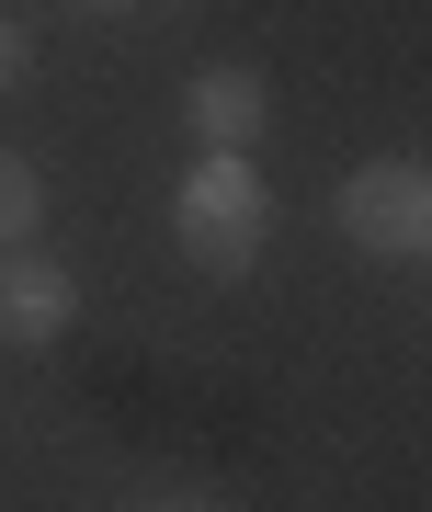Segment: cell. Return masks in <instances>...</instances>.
Here are the masks:
<instances>
[{
    "label": "cell",
    "mask_w": 432,
    "mask_h": 512,
    "mask_svg": "<svg viewBox=\"0 0 432 512\" xmlns=\"http://www.w3.org/2000/svg\"><path fill=\"white\" fill-rule=\"evenodd\" d=\"M103 12H114V0H103Z\"/></svg>",
    "instance_id": "cell-8"
},
{
    "label": "cell",
    "mask_w": 432,
    "mask_h": 512,
    "mask_svg": "<svg viewBox=\"0 0 432 512\" xmlns=\"http://www.w3.org/2000/svg\"><path fill=\"white\" fill-rule=\"evenodd\" d=\"M35 217H46L35 160H23V148H0V251H23V239H35Z\"/></svg>",
    "instance_id": "cell-5"
},
{
    "label": "cell",
    "mask_w": 432,
    "mask_h": 512,
    "mask_svg": "<svg viewBox=\"0 0 432 512\" xmlns=\"http://www.w3.org/2000/svg\"><path fill=\"white\" fill-rule=\"evenodd\" d=\"M12 80H23V23L0 12V92H12Z\"/></svg>",
    "instance_id": "cell-6"
},
{
    "label": "cell",
    "mask_w": 432,
    "mask_h": 512,
    "mask_svg": "<svg viewBox=\"0 0 432 512\" xmlns=\"http://www.w3.org/2000/svg\"><path fill=\"white\" fill-rule=\"evenodd\" d=\"M160 512H205V501H160Z\"/></svg>",
    "instance_id": "cell-7"
},
{
    "label": "cell",
    "mask_w": 432,
    "mask_h": 512,
    "mask_svg": "<svg viewBox=\"0 0 432 512\" xmlns=\"http://www.w3.org/2000/svg\"><path fill=\"white\" fill-rule=\"evenodd\" d=\"M262 228H273L262 171L205 148V160L182 171V194H171V239H182V262H194V274H251V262H262Z\"/></svg>",
    "instance_id": "cell-1"
},
{
    "label": "cell",
    "mask_w": 432,
    "mask_h": 512,
    "mask_svg": "<svg viewBox=\"0 0 432 512\" xmlns=\"http://www.w3.org/2000/svg\"><path fill=\"white\" fill-rule=\"evenodd\" d=\"M182 114H194V137L216 148V160H251L262 126H273V92H262L251 69H205L194 92H182Z\"/></svg>",
    "instance_id": "cell-4"
},
{
    "label": "cell",
    "mask_w": 432,
    "mask_h": 512,
    "mask_svg": "<svg viewBox=\"0 0 432 512\" xmlns=\"http://www.w3.org/2000/svg\"><path fill=\"white\" fill-rule=\"evenodd\" d=\"M342 239L376 251V262H421L432 251V171L410 148H398V160H364L342 183Z\"/></svg>",
    "instance_id": "cell-2"
},
{
    "label": "cell",
    "mask_w": 432,
    "mask_h": 512,
    "mask_svg": "<svg viewBox=\"0 0 432 512\" xmlns=\"http://www.w3.org/2000/svg\"><path fill=\"white\" fill-rule=\"evenodd\" d=\"M69 319H80V274H69V262L35 251V239L0 251V330H12V342H57Z\"/></svg>",
    "instance_id": "cell-3"
}]
</instances>
